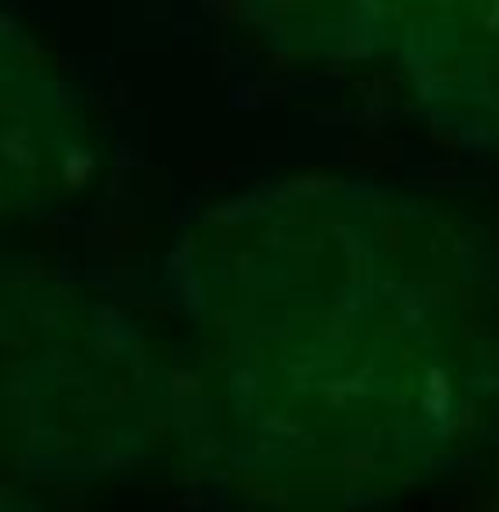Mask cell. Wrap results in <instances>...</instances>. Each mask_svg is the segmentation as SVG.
I'll return each instance as SVG.
<instances>
[{
	"mask_svg": "<svg viewBox=\"0 0 499 512\" xmlns=\"http://www.w3.org/2000/svg\"><path fill=\"white\" fill-rule=\"evenodd\" d=\"M95 158L77 81L0 5V221L68 207L95 180Z\"/></svg>",
	"mask_w": 499,
	"mask_h": 512,
	"instance_id": "3957f363",
	"label": "cell"
},
{
	"mask_svg": "<svg viewBox=\"0 0 499 512\" xmlns=\"http://www.w3.org/2000/svg\"><path fill=\"white\" fill-rule=\"evenodd\" d=\"M180 360L122 306L0 256V477L126 481L171 450Z\"/></svg>",
	"mask_w": 499,
	"mask_h": 512,
	"instance_id": "7a4b0ae2",
	"label": "cell"
},
{
	"mask_svg": "<svg viewBox=\"0 0 499 512\" xmlns=\"http://www.w3.org/2000/svg\"><path fill=\"white\" fill-rule=\"evenodd\" d=\"M392 59L446 140L499 153V0H405Z\"/></svg>",
	"mask_w": 499,
	"mask_h": 512,
	"instance_id": "277c9868",
	"label": "cell"
},
{
	"mask_svg": "<svg viewBox=\"0 0 499 512\" xmlns=\"http://www.w3.org/2000/svg\"><path fill=\"white\" fill-rule=\"evenodd\" d=\"M18 504H36V495L32 490H23L18 481L0 477V508H18Z\"/></svg>",
	"mask_w": 499,
	"mask_h": 512,
	"instance_id": "8992f818",
	"label": "cell"
},
{
	"mask_svg": "<svg viewBox=\"0 0 499 512\" xmlns=\"http://www.w3.org/2000/svg\"><path fill=\"white\" fill-rule=\"evenodd\" d=\"M239 9L293 63H374L392 54L405 0H239Z\"/></svg>",
	"mask_w": 499,
	"mask_h": 512,
	"instance_id": "5b68a950",
	"label": "cell"
},
{
	"mask_svg": "<svg viewBox=\"0 0 499 512\" xmlns=\"http://www.w3.org/2000/svg\"><path fill=\"white\" fill-rule=\"evenodd\" d=\"M167 292L189 328L171 450L221 495L378 504L473 432L491 256L432 198L347 176L243 189L180 230Z\"/></svg>",
	"mask_w": 499,
	"mask_h": 512,
	"instance_id": "6da1fadb",
	"label": "cell"
}]
</instances>
